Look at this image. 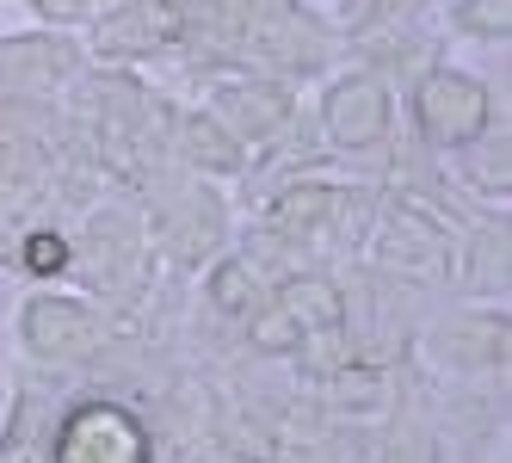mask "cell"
<instances>
[{
    "label": "cell",
    "mask_w": 512,
    "mask_h": 463,
    "mask_svg": "<svg viewBox=\"0 0 512 463\" xmlns=\"http://www.w3.org/2000/svg\"><path fill=\"white\" fill-rule=\"evenodd\" d=\"M56 463H149V433H142V420L130 408L87 402L62 420Z\"/></svg>",
    "instance_id": "cell-1"
},
{
    "label": "cell",
    "mask_w": 512,
    "mask_h": 463,
    "mask_svg": "<svg viewBox=\"0 0 512 463\" xmlns=\"http://www.w3.org/2000/svg\"><path fill=\"white\" fill-rule=\"evenodd\" d=\"M420 112H426V130L438 142H469L488 118V99L475 81H457V75H432L426 93H420Z\"/></svg>",
    "instance_id": "cell-2"
},
{
    "label": "cell",
    "mask_w": 512,
    "mask_h": 463,
    "mask_svg": "<svg viewBox=\"0 0 512 463\" xmlns=\"http://www.w3.org/2000/svg\"><path fill=\"white\" fill-rule=\"evenodd\" d=\"M25 334H31L38 352H56V359H81V352H93V340H99L93 315L75 309V303H31Z\"/></svg>",
    "instance_id": "cell-3"
},
{
    "label": "cell",
    "mask_w": 512,
    "mask_h": 463,
    "mask_svg": "<svg viewBox=\"0 0 512 463\" xmlns=\"http://www.w3.org/2000/svg\"><path fill=\"white\" fill-rule=\"evenodd\" d=\"M327 118H334V136L340 142H377L383 136V118H389V99H383L377 81H352V87L334 93Z\"/></svg>",
    "instance_id": "cell-4"
},
{
    "label": "cell",
    "mask_w": 512,
    "mask_h": 463,
    "mask_svg": "<svg viewBox=\"0 0 512 463\" xmlns=\"http://www.w3.org/2000/svg\"><path fill=\"white\" fill-rule=\"evenodd\" d=\"M284 315L297 328H334L340 322V297L327 291V284L309 278V284H297V291H284Z\"/></svg>",
    "instance_id": "cell-5"
},
{
    "label": "cell",
    "mask_w": 512,
    "mask_h": 463,
    "mask_svg": "<svg viewBox=\"0 0 512 463\" xmlns=\"http://www.w3.org/2000/svg\"><path fill=\"white\" fill-rule=\"evenodd\" d=\"M223 105H229V112H247V118H241L247 130H272V124L284 118V99L266 93V87H260V93H223Z\"/></svg>",
    "instance_id": "cell-6"
},
{
    "label": "cell",
    "mask_w": 512,
    "mask_h": 463,
    "mask_svg": "<svg viewBox=\"0 0 512 463\" xmlns=\"http://www.w3.org/2000/svg\"><path fill=\"white\" fill-rule=\"evenodd\" d=\"M25 266L31 272H62L68 266V241L62 235H31L25 241Z\"/></svg>",
    "instance_id": "cell-7"
},
{
    "label": "cell",
    "mask_w": 512,
    "mask_h": 463,
    "mask_svg": "<svg viewBox=\"0 0 512 463\" xmlns=\"http://www.w3.org/2000/svg\"><path fill=\"white\" fill-rule=\"evenodd\" d=\"M192 149H198V155H210L216 167H229V149H223V136H216V130H204V124L192 130Z\"/></svg>",
    "instance_id": "cell-8"
},
{
    "label": "cell",
    "mask_w": 512,
    "mask_h": 463,
    "mask_svg": "<svg viewBox=\"0 0 512 463\" xmlns=\"http://www.w3.org/2000/svg\"><path fill=\"white\" fill-rule=\"evenodd\" d=\"M38 7L56 13V19H75V13H81V0H38Z\"/></svg>",
    "instance_id": "cell-9"
}]
</instances>
